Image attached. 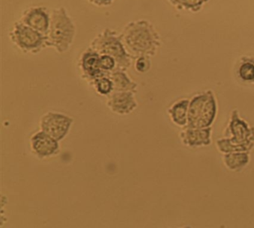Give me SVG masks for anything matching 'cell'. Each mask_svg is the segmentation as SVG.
I'll list each match as a JSON object with an SVG mask.
<instances>
[{
  "label": "cell",
  "mask_w": 254,
  "mask_h": 228,
  "mask_svg": "<svg viewBox=\"0 0 254 228\" xmlns=\"http://www.w3.org/2000/svg\"><path fill=\"white\" fill-rule=\"evenodd\" d=\"M120 35L126 51L133 60L141 56H154L161 45L160 34L146 19L128 22Z\"/></svg>",
  "instance_id": "1"
},
{
  "label": "cell",
  "mask_w": 254,
  "mask_h": 228,
  "mask_svg": "<svg viewBox=\"0 0 254 228\" xmlns=\"http://www.w3.org/2000/svg\"><path fill=\"white\" fill-rule=\"evenodd\" d=\"M76 33L75 22L64 7L61 6L51 10L47 47L53 48L58 53H65L73 44Z\"/></svg>",
  "instance_id": "2"
},
{
  "label": "cell",
  "mask_w": 254,
  "mask_h": 228,
  "mask_svg": "<svg viewBox=\"0 0 254 228\" xmlns=\"http://www.w3.org/2000/svg\"><path fill=\"white\" fill-rule=\"evenodd\" d=\"M90 46L99 55L113 57L117 61V70L126 71L131 65L133 59L127 53L120 34L115 30L105 28L94 37Z\"/></svg>",
  "instance_id": "3"
},
{
  "label": "cell",
  "mask_w": 254,
  "mask_h": 228,
  "mask_svg": "<svg viewBox=\"0 0 254 228\" xmlns=\"http://www.w3.org/2000/svg\"><path fill=\"white\" fill-rule=\"evenodd\" d=\"M8 36L11 43L25 54L36 55L47 47V36L20 20L13 24Z\"/></svg>",
  "instance_id": "4"
},
{
  "label": "cell",
  "mask_w": 254,
  "mask_h": 228,
  "mask_svg": "<svg viewBox=\"0 0 254 228\" xmlns=\"http://www.w3.org/2000/svg\"><path fill=\"white\" fill-rule=\"evenodd\" d=\"M72 119L59 113H47L41 118V127L56 140H61L66 135L72 125Z\"/></svg>",
  "instance_id": "5"
},
{
  "label": "cell",
  "mask_w": 254,
  "mask_h": 228,
  "mask_svg": "<svg viewBox=\"0 0 254 228\" xmlns=\"http://www.w3.org/2000/svg\"><path fill=\"white\" fill-rule=\"evenodd\" d=\"M19 20L47 36L51 20V10L44 6H32L23 12Z\"/></svg>",
  "instance_id": "6"
},
{
  "label": "cell",
  "mask_w": 254,
  "mask_h": 228,
  "mask_svg": "<svg viewBox=\"0 0 254 228\" xmlns=\"http://www.w3.org/2000/svg\"><path fill=\"white\" fill-rule=\"evenodd\" d=\"M99 58L100 55L90 46L80 55L78 65L84 78L93 82L96 79L109 74L101 70Z\"/></svg>",
  "instance_id": "7"
},
{
  "label": "cell",
  "mask_w": 254,
  "mask_h": 228,
  "mask_svg": "<svg viewBox=\"0 0 254 228\" xmlns=\"http://www.w3.org/2000/svg\"><path fill=\"white\" fill-rule=\"evenodd\" d=\"M32 150L41 157L51 156L59 151L58 140L44 131L37 133L31 139Z\"/></svg>",
  "instance_id": "8"
},
{
  "label": "cell",
  "mask_w": 254,
  "mask_h": 228,
  "mask_svg": "<svg viewBox=\"0 0 254 228\" xmlns=\"http://www.w3.org/2000/svg\"><path fill=\"white\" fill-rule=\"evenodd\" d=\"M132 95L133 94L131 92H117L111 97L108 102V105L113 108V110L117 113H128L136 106Z\"/></svg>",
  "instance_id": "9"
},
{
  "label": "cell",
  "mask_w": 254,
  "mask_h": 228,
  "mask_svg": "<svg viewBox=\"0 0 254 228\" xmlns=\"http://www.w3.org/2000/svg\"><path fill=\"white\" fill-rule=\"evenodd\" d=\"M109 77L114 83V89L119 91L130 90L134 89L136 84L133 83L124 70H116L109 73Z\"/></svg>",
  "instance_id": "10"
},
{
  "label": "cell",
  "mask_w": 254,
  "mask_h": 228,
  "mask_svg": "<svg viewBox=\"0 0 254 228\" xmlns=\"http://www.w3.org/2000/svg\"><path fill=\"white\" fill-rule=\"evenodd\" d=\"M169 2L179 10H189L197 12L208 0H169Z\"/></svg>",
  "instance_id": "11"
},
{
  "label": "cell",
  "mask_w": 254,
  "mask_h": 228,
  "mask_svg": "<svg viewBox=\"0 0 254 228\" xmlns=\"http://www.w3.org/2000/svg\"><path fill=\"white\" fill-rule=\"evenodd\" d=\"M108 75L109 74L102 76L93 81L98 92L103 95L109 93L112 89H114V83Z\"/></svg>",
  "instance_id": "12"
},
{
  "label": "cell",
  "mask_w": 254,
  "mask_h": 228,
  "mask_svg": "<svg viewBox=\"0 0 254 228\" xmlns=\"http://www.w3.org/2000/svg\"><path fill=\"white\" fill-rule=\"evenodd\" d=\"M239 75L244 80H251L254 79V63L247 58L239 68Z\"/></svg>",
  "instance_id": "13"
},
{
  "label": "cell",
  "mask_w": 254,
  "mask_h": 228,
  "mask_svg": "<svg viewBox=\"0 0 254 228\" xmlns=\"http://www.w3.org/2000/svg\"><path fill=\"white\" fill-rule=\"evenodd\" d=\"M99 64H100L101 70L105 73H110L117 70V61L110 55H100Z\"/></svg>",
  "instance_id": "14"
},
{
  "label": "cell",
  "mask_w": 254,
  "mask_h": 228,
  "mask_svg": "<svg viewBox=\"0 0 254 228\" xmlns=\"http://www.w3.org/2000/svg\"><path fill=\"white\" fill-rule=\"evenodd\" d=\"M135 62V69L139 73H145L148 71L151 67V61L150 57L141 56L136 58Z\"/></svg>",
  "instance_id": "15"
},
{
  "label": "cell",
  "mask_w": 254,
  "mask_h": 228,
  "mask_svg": "<svg viewBox=\"0 0 254 228\" xmlns=\"http://www.w3.org/2000/svg\"><path fill=\"white\" fill-rule=\"evenodd\" d=\"M87 1L97 7H108L111 5L115 0H87Z\"/></svg>",
  "instance_id": "16"
}]
</instances>
